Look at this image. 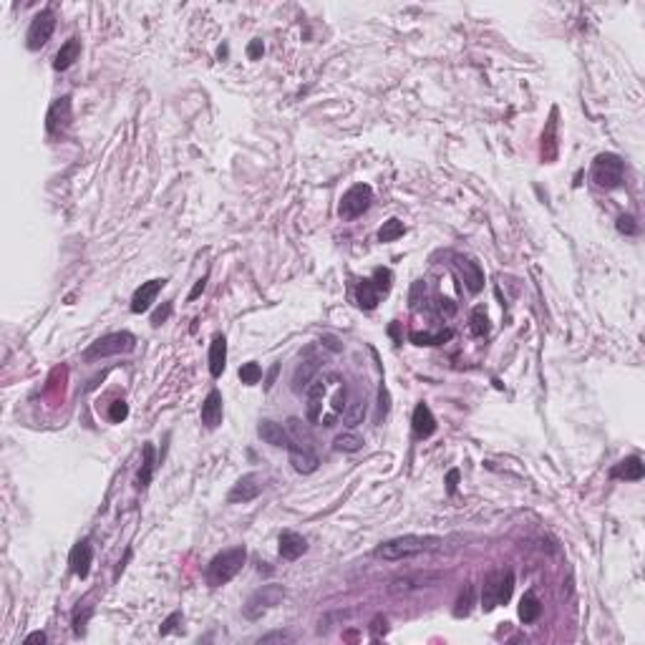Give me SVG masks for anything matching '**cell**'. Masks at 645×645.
<instances>
[{"label":"cell","instance_id":"cell-1","mask_svg":"<svg viewBox=\"0 0 645 645\" xmlns=\"http://www.w3.org/2000/svg\"><path fill=\"white\" fill-rule=\"evenodd\" d=\"M245 560H248V549L242 547V544L222 549V552L212 557L210 565H207V582H210L212 587L227 585L229 580L237 577V573L242 570Z\"/></svg>","mask_w":645,"mask_h":645},{"label":"cell","instance_id":"cell-2","mask_svg":"<svg viewBox=\"0 0 645 645\" xmlns=\"http://www.w3.org/2000/svg\"><path fill=\"white\" fill-rule=\"evenodd\" d=\"M441 539L439 537H419V535H406V537H396V539H388L383 542L376 555L381 560H388V562H398V560H406V557H414V555H421V552H428V549L439 547Z\"/></svg>","mask_w":645,"mask_h":645},{"label":"cell","instance_id":"cell-3","mask_svg":"<svg viewBox=\"0 0 645 645\" xmlns=\"http://www.w3.org/2000/svg\"><path fill=\"white\" fill-rule=\"evenodd\" d=\"M514 590V573L512 570H494L489 573L482 587V608L484 613H492L499 605L509 603Z\"/></svg>","mask_w":645,"mask_h":645},{"label":"cell","instance_id":"cell-4","mask_svg":"<svg viewBox=\"0 0 645 645\" xmlns=\"http://www.w3.org/2000/svg\"><path fill=\"white\" fill-rule=\"evenodd\" d=\"M625 177V164L618 154H597L592 162V181L600 189H618Z\"/></svg>","mask_w":645,"mask_h":645},{"label":"cell","instance_id":"cell-5","mask_svg":"<svg viewBox=\"0 0 645 645\" xmlns=\"http://www.w3.org/2000/svg\"><path fill=\"white\" fill-rule=\"evenodd\" d=\"M285 597V587L283 585H262L260 590H255L250 595V600L245 603V618L248 620H260V618L270 613L275 605L283 603Z\"/></svg>","mask_w":645,"mask_h":645},{"label":"cell","instance_id":"cell-6","mask_svg":"<svg viewBox=\"0 0 645 645\" xmlns=\"http://www.w3.org/2000/svg\"><path fill=\"white\" fill-rule=\"evenodd\" d=\"M134 336L132 333H109V336L98 338L96 343H91V348L86 350V361H98V358H109V356H119V353H129L134 350Z\"/></svg>","mask_w":645,"mask_h":645},{"label":"cell","instance_id":"cell-7","mask_svg":"<svg viewBox=\"0 0 645 645\" xmlns=\"http://www.w3.org/2000/svg\"><path fill=\"white\" fill-rule=\"evenodd\" d=\"M371 202H373V189L368 187V184H356V187H350L348 192L340 197L338 215L343 219H356L371 207Z\"/></svg>","mask_w":645,"mask_h":645},{"label":"cell","instance_id":"cell-8","mask_svg":"<svg viewBox=\"0 0 645 645\" xmlns=\"http://www.w3.org/2000/svg\"><path fill=\"white\" fill-rule=\"evenodd\" d=\"M53 30H56V13L53 11H41L36 18L30 20L28 36H25V41H28V49L30 51L43 49V46L51 41Z\"/></svg>","mask_w":645,"mask_h":645},{"label":"cell","instance_id":"cell-9","mask_svg":"<svg viewBox=\"0 0 645 645\" xmlns=\"http://www.w3.org/2000/svg\"><path fill=\"white\" fill-rule=\"evenodd\" d=\"M260 492H262V477L253 471V474H245V477L237 479L235 487L229 489L227 502L229 504H245V502L257 499Z\"/></svg>","mask_w":645,"mask_h":645},{"label":"cell","instance_id":"cell-10","mask_svg":"<svg viewBox=\"0 0 645 645\" xmlns=\"http://www.w3.org/2000/svg\"><path fill=\"white\" fill-rule=\"evenodd\" d=\"M167 285V280L164 278H157V280H149V283H141V288L134 293L132 298V313H144V310L151 308V302L157 300L159 290Z\"/></svg>","mask_w":645,"mask_h":645},{"label":"cell","instance_id":"cell-11","mask_svg":"<svg viewBox=\"0 0 645 645\" xmlns=\"http://www.w3.org/2000/svg\"><path fill=\"white\" fill-rule=\"evenodd\" d=\"M290 464L298 474H313L318 469V456L313 454L310 447H302V444H290Z\"/></svg>","mask_w":645,"mask_h":645},{"label":"cell","instance_id":"cell-12","mask_svg":"<svg viewBox=\"0 0 645 645\" xmlns=\"http://www.w3.org/2000/svg\"><path fill=\"white\" fill-rule=\"evenodd\" d=\"M202 423L207 428H217L222 423V393L217 388L207 393L205 404H202Z\"/></svg>","mask_w":645,"mask_h":645},{"label":"cell","instance_id":"cell-13","mask_svg":"<svg viewBox=\"0 0 645 645\" xmlns=\"http://www.w3.org/2000/svg\"><path fill=\"white\" fill-rule=\"evenodd\" d=\"M456 267H459V272H461V278H464L469 293H479V290L484 288V272H482V267H479V262H474V260H469V257H459Z\"/></svg>","mask_w":645,"mask_h":645},{"label":"cell","instance_id":"cell-14","mask_svg":"<svg viewBox=\"0 0 645 645\" xmlns=\"http://www.w3.org/2000/svg\"><path fill=\"white\" fill-rule=\"evenodd\" d=\"M305 549H308V542H305V537L298 535V532L293 530H285L283 535H280V555L285 557V560H298V557L305 555Z\"/></svg>","mask_w":645,"mask_h":645},{"label":"cell","instance_id":"cell-15","mask_svg":"<svg viewBox=\"0 0 645 645\" xmlns=\"http://www.w3.org/2000/svg\"><path fill=\"white\" fill-rule=\"evenodd\" d=\"M257 434H260V439L265 441V444H270V447H285V449L290 447V434L280 426V423L270 421V419H262V421H260Z\"/></svg>","mask_w":645,"mask_h":645},{"label":"cell","instance_id":"cell-16","mask_svg":"<svg viewBox=\"0 0 645 645\" xmlns=\"http://www.w3.org/2000/svg\"><path fill=\"white\" fill-rule=\"evenodd\" d=\"M91 560H94V549H91V542H89V539H81V542L71 549V570L79 575L81 580L89 577Z\"/></svg>","mask_w":645,"mask_h":645},{"label":"cell","instance_id":"cell-17","mask_svg":"<svg viewBox=\"0 0 645 645\" xmlns=\"http://www.w3.org/2000/svg\"><path fill=\"white\" fill-rule=\"evenodd\" d=\"M411 426H414V436H416V439H428V436L436 431V419H434V414H431V409H428L426 404L416 406Z\"/></svg>","mask_w":645,"mask_h":645},{"label":"cell","instance_id":"cell-18","mask_svg":"<svg viewBox=\"0 0 645 645\" xmlns=\"http://www.w3.org/2000/svg\"><path fill=\"white\" fill-rule=\"evenodd\" d=\"M326 391H328V383L326 378H318L313 381L308 386V421L318 423L320 421V411H323V398H326Z\"/></svg>","mask_w":645,"mask_h":645},{"label":"cell","instance_id":"cell-19","mask_svg":"<svg viewBox=\"0 0 645 645\" xmlns=\"http://www.w3.org/2000/svg\"><path fill=\"white\" fill-rule=\"evenodd\" d=\"M610 474H613L615 479H625V482H640V479H643V474H645L643 459H640V456L622 459L620 464L613 466V471H610Z\"/></svg>","mask_w":645,"mask_h":645},{"label":"cell","instance_id":"cell-20","mask_svg":"<svg viewBox=\"0 0 645 645\" xmlns=\"http://www.w3.org/2000/svg\"><path fill=\"white\" fill-rule=\"evenodd\" d=\"M224 366H227V338L215 336V340L210 345V373L215 378H219Z\"/></svg>","mask_w":645,"mask_h":645},{"label":"cell","instance_id":"cell-21","mask_svg":"<svg viewBox=\"0 0 645 645\" xmlns=\"http://www.w3.org/2000/svg\"><path fill=\"white\" fill-rule=\"evenodd\" d=\"M71 121V98L68 96H63V98H58V101L51 106V111H49V132L51 134H56L58 129H63Z\"/></svg>","mask_w":645,"mask_h":645},{"label":"cell","instance_id":"cell-22","mask_svg":"<svg viewBox=\"0 0 645 645\" xmlns=\"http://www.w3.org/2000/svg\"><path fill=\"white\" fill-rule=\"evenodd\" d=\"M434 575H406V577H398L391 582V592L393 595H406V592L414 590H423L428 587V582H434Z\"/></svg>","mask_w":645,"mask_h":645},{"label":"cell","instance_id":"cell-23","mask_svg":"<svg viewBox=\"0 0 645 645\" xmlns=\"http://www.w3.org/2000/svg\"><path fill=\"white\" fill-rule=\"evenodd\" d=\"M81 56V41L79 38H68L63 46H60V51L56 53V60H53V68L56 71H66V68H71L76 60H79Z\"/></svg>","mask_w":645,"mask_h":645},{"label":"cell","instance_id":"cell-24","mask_svg":"<svg viewBox=\"0 0 645 645\" xmlns=\"http://www.w3.org/2000/svg\"><path fill=\"white\" fill-rule=\"evenodd\" d=\"M318 368H320L318 358H305V361L295 368V373H293V388H295V391H302V388L308 391V386L313 383L315 373H318Z\"/></svg>","mask_w":645,"mask_h":645},{"label":"cell","instance_id":"cell-25","mask_svg":"<svg viewBox=\"0 0 645 645\" xmlns=\"http://www.w3.org/2000/svg\"><path fill=\"white\" fill-rule=\"evenodd\" d=\"M542 615V603H539V597L535 595V592H527L525 597H522V603H519V618H522V622H535L537 618Z\"/></svg>","mask_w":645,"mask_h":645},{"label":"cell","instance_id":"cell-26","mask_svg":"<svg viewBox=\"0 0 645 645\" xmlns=\"http://www.w3.org/2000/svg\"><path fill=\"white\" fill-rule=\"evenodd\" d=\"M381 298H383V295H381L378 290H376V285L371 283V278L361 280V285H358V305H361V308L373 310L376 305H378Z\"/></svg>","mask_w":645,"mask_h":645},{"label":"cell","instance_id":"cell-27","mask_svg":"<svg viewBox=\"0 0 645 645\" xmlns=\"http://www.w3.org/2000/svg\"><path fill=\"white\" fill-rule=\"evenodd\" d=\"M151 474H154V444H144V464L136 477V487L144 489L151 482Z\"/></svg>","mask_w":645,"mask_h":645},{"label":"cell","instance_id":"cell-28","mask_svg":"<svg viewBox=\"0 0 645 645\" xmlns=\"http://www.w3.org/2000/svg\"><path fill=\"white\" fill-rule=\"evenodd\" d=\"M363 419H366V401H363V398H356V401L343 411V423L348 428H353V426H358V423H363Z\"/></svg>","mask_w":645,"mask_h":645},{"label":"cell","instance_id":"cell-29","mask_svg":"<svg viewBox=\"0 0 645 645\" xmlns=\"http://www.w3.org/2000/svg\"><path fill=\"white\" fill-rule=\"evenodd\" d=\"M404 232H406L404 222L393 217V219H388V222H383V227L378 229V240L381 242H393V240H398V237H404Z\"/></svg>","mask_w":645,"mask_h":645},{"label":"cell","instance_id":"cell-30","mask_svg":"<svg viewBox=\"0 0 645 645\" xmlns=\"http://www.w3.org/2000/svg\"><path fill=\"white\" fill-rule=\"evenodd\" d=\"M469 331H471V336H477V338L489 333V318H487V313H484V308H474V313H471V318H469Z\"/></svg>","mask_w":645,"mask_h":645},{"label":"cell","instance_id":"cell-31","mask_svg":"<svg viewBox=\"0 0 645 645\" xmlns=\"http://www.w3.org/2000/svg\"><path fill=\"white\" fill-rule=\"evenodd\" d=\"M361 447H363V439H361V436L340 434V436L336 439V449H338V452H348V454H353V452H361Z\"/></svg>","mask_w":645,"mask_h":645},{"label":"cell","instance_id":"cell-32","mask_svg":"<svg viewBox=\"0 0 645 645\" xmlns=\"http://www.w3.org/2000/svg\"><path fill=\"white\" fill-rule=\"evenodd\" d=\"M371 283L376 285V290H378L381 295H386L388 290H391V283H393L391 270H386V267H378V270H373V278H371Z\"/></svg>","mask_w":645,"mask_h":645},{"label":"cell","instance_id":"cell-33","mask_svg":"<svg viewBox=\"0 0 645 645\" xmlns=\"http://www.w3.org/2000/svg\"><path fill=\"white\" fill-rule=\"evenodd\" d=\"M262 378V368L257 366V363H245V366L240 368V381L242 383H248V386H253V383H257V381Z\"/></svg>","mask_w":645,"mask_h":645},{"label":"cell","instance_id":"cell-34","mask_svg":"<svg viewBox=\"0 0 645 645\" xmlns=\"http://www.w3.org/2000/svg\"><path fill=\"white\" fill-rule=\"evenodd\" d=\"M452 336V333H439V336H428V333H411V340L416 345H434V343H444L447 338Z\"/></svg>","mask_w":645,"mask_h":645},{"label":"cell","instance_id":"cell-35","mask_svg":"<svg viewBox=\"0 0 645 645\" xmlns=\"http://www.w3.org/2000/svg\"><path fill=\"white\" fill-rule=\"evenodd\" d=\"M471 595H474V587H466L464 595L459 597V603H456V610H454V615H456V618L469 615V610H471Z\"/></svg>","mask_w":645,"mask_h":645},{"label":"cell","instance_id":"cell-36","mask_svg":"<svg viewBox=\"0 0 645 645\" xmlns=\"http://www.w3.org/2000/svg\"><path fill=\"white\" fill-rule=\"evenodd\" d=\"M127 416H129V406L124 404V401H114V404H111V409H109V419H111V421L121 423Z\"/></svg>","mask_w":645,"mask_h":645},{"label":"cell","instance_id":"cell-37","mask_svg":"<svg viewBox=\"0 0 645 645\" xmlns=\"http://www.w3.org/2000/svg\"><path fill=\"white\" fill-rule=\"evenodd\" d=\"M618 229H620L622 235H635V232H638V224H635L633 217H627V215H622V217L618 219Z\"/></svg>","mask_w":645,"mask_h":645},{"label":"cell","instance_id":"cell-38","mask_svg":"<svg viewBox=\"0 0 645 645\" xmlns=\"http://www.w3.org/2000/svg\"><path fill=\"white\" fill-rule=\"evenodd\" d=\"M169 315H172V302H167L164 308H159L157 313L151 315V326H162V323L169 318Z\"/></svg>","mask_w":645,"mask_h":645},{"label":"cell","instance_id":"cell-39","mask_svg":"<svg viewBox=\"0 0 645 645\" xmlns=\"http://www.w3.org/2000/svg\"><path fill=\"white\" fill-rule=\"evenodd\" d=\"M179 620H181V613H172V615L167 618V622L162 625V630H159V633H162V635H169V633H172V630L177 627V622H179Z\"/></svg>","mask_w":645,"mask_h":645},{"label":"cell","instance_id":"cell-40","mask_svg":"<svg viewBox=\"0 0 645 645\" xmlns=\"http://www.w3.org/2000/svg\"><path fill=\"white\" fill-rule=\"evenodd\" d=\"M262 53H265V46H262V41H253V43H250V49H248L250 60H257Z\"/></svg>","mask_w":645,"mask_h":645},{"label":"cell","instance_id":"cell-41","mask_svg":"<svg viewBox=\"0 0 645 645\" xmlns=\"http://www.w3.org/2000/svg\"><path fill=\"white\" fill-rule=\"evenodd\" d=\"M378 398H381V406H378V416H386V414H388V391H386V386H381V391H378Z\"/></svg>","mask_w":645,"mask_h":645},{"label":"cell","instance_id":"cell-42","mask_svg":"<svg viewBox=\"0 0 645 645\" xmlns=\"http://www.w3.org/2000/svg\"><path fill=\"white\" fill-rule=\"evenodd\" d=\"M439 310L444 315H454V313H456V305H454L452 300H447V298H441V300H439Z\"/></svg>","mask_w":645,"mask_h":645},{"label":"cell","instance_id":"cell-43","mask_svg":"<svg viewBox=\"0 0 645 645\" xmlns=\"http://www.w3.org/2000/svg\"><path fill=\"white\" fill-rule=\"evenodd\" d=\"M456 482H459V471H456V469H452V471H449V477H447L449 494H454V492H456Z\"/></svg>","mask_w":645,"mask_h":645},{"label":"cell","instance_id":"cell-44","mask_svg":"<svg viewBox=\"0 0 645 645\" xmlns=\"http://www.w3.org/2000/svg\"><path fill=\"white\" fill-rule=\"evenodd\" d=\"M272 640H290L288 633H272V635H265V638H260V643H272Z\"/></svg>","mask_w":645,"mask_h":645},{"label":"cell","instance_id":"cell-45","mask_svg":"<svg viewBox=\"0 0 645 645\" xmlns=\"http://www.w3.org/2000/svg\"><path fill=\"white\" fill-rule=\"evenodd\" d=\"M30 643H46V633H41V630H38V633H30L28 638H25V645H30Z\"/></svg>","mask_w":645,"mask_h":645},{"label":"cell","instance_id":"cell-46","mask_svg":"<svg viewBox=\"0 0 645 645\" xmlns=\"http://www.w3.org/2000/svg\"><path fill=\"white\" fill-rule=\"evenodd\" d=\"M205 283H207V278H202V280H199V283H197V285H194V290H192V293H189V300H194V298H197V295H199V293H202V290H205Z\"/></svg>","mask_w":645,"mask_h":645}]
</instances>
